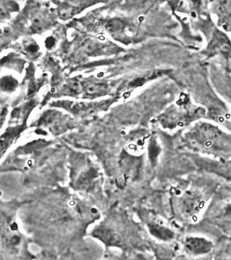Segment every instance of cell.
Returning a JSON list of instances; mask_svg holds the SVG:
<instances>
[{
	"mask_svg": "<svg viewBox=\"0 0 231 260\" xmlns=\"http://www.w3.org/2000/svg\"><path fill=\"white\" fill-rule=\"evenodd\" d=\"M93 178H94V173L92 171L87 172L84 175L81 176V179H79L78 185L80 186L81 189L86 187V186L90 185Z\"/></svg>",
	"mask_w": 231,
	"mask_h": 260,
	"instance_id": "cell-8",
	"label": "cell"
},
{
	"mask_svg": "<svg viewBox=\"0 0 231 260\" xmlns=\"http://www.w3.org/2000/svg\"><path fill=\"white\" fill-rule=\"evenodd\" d=\"M17 85V81L12 78V77H5L2 80L1 86L4 90L11 92V91H13L14 89L16 88Z\"/></svg>",
	"mask_w": 231,
	"mask_h": 260,
	"instance_id": "cell-7",
	"label": "cell"
},
{
	"mask_svg": "<svg viewBox=\"0 0 231 260\" xmlns=\"http://www.w3.org/2000/svg\"><path fill=\"white\" fill-rule=\"evenodd\" d=\"M145 79L144 78H139L136 79V80H134L132 81L131 83H130V86L131 87H138L141 86V85H143L144 83H145Z\"/></svg>",
	"mask_w": 231,
	"mask_h": 260,
	"instance_id": "cell-11",
	"label": "cell"
},
{
	"mask_svg": "<svg viewBox=\"0 0 231 260\" xmlns=\"http://www.w3.org/2000/svg\"><path fill=\"white\" fill-rule=\"evenodd\" d=\"M213 247V242L202 236H187L184 241V251L193 256L206 255L212 251Z\"/></svg>",
	"mask_w": 231,
	"mask_h": 260,
	"instance_id": "cell-2",
	"label": "cell"
},
{
	"mask_svg": "<svg viewBox=\"0 0 231 260\" xmlns=\"http://www.w3.org/2000/svg\"><path fill=\"white\" fill-rule=\"evenodd\" d=\"M59 15L62 19H67L74 15L75 9L71 7H63L59 9Z\"/></svg>",
	"mask_w": 231,
	"mask_h": 260,
	"instance_id": "cell-9",
	"label": "cell"
},
{
	"mask_svg": "<svg viewBox=\"0 0 231 260\" xmlns=\"http://www.w3.org/2000/svg\"><path fill=\"white\" fill-rule=\"evenodd\" d=\"M38 46L36 45H30L28 47V50L29 51L32 52H36V51H38Z\"/></svg>",
	"mask_w": 231,
	"mask_h": 260,
	"instance_id": "cell-13",
	"label": "cell"
},
{
	"mask_svg": "<svg viewBox=\"0 0 231 260\" xmlns=\"http://www.w3.org/2000/svg\"><path fill=\"white\" fill-rule=\"evenodd\" d=\"M149 231L151 234L159 239L171 240L174 237V232L168 227L163 226L160 224H151L149 225Z\"/></svg>",
	"mask_w": 231,
	"mask_h": 260,
	"instance_id": "cell-4",
	"label": "cell"
},
{
	"mask_svg": "<svg viewBox=\"0 0 231 260\" xmlns=\"http://www.w3.org/2000/svg\"><path fill=\"white\" fill-rule=\"evenodd\" d=\"M54 44H55V40H54L53 38H48L46 40V46L48 48L53 47Z\"/></svg>",
	"mask_w": 231,
	"mask_h": 260,
	"instance_id": "cell-12",
	"label": "cell"
},
{
	"mask_svg": "<svg viewBox=\"0 0 231 260\" xmlns=\"http://www.w3.org/2000/svg\"><path fill=\"white\" fill-rule=\"evenodd\" d=\"M106 86L103 84H94L90 85L86 88L87 92L90 94H96L103 92L105 90Z\"/></svg>",
	"mask_w": 231,
	"mask_h": 260,
	"instance_id": "cell-10",
	"label": "cell"
},
{
	"mask_svg": "<svg viewBox=\"0 0 231 260\" xmlns=\"http://www.w3.org/2000/svg\"><path fill=\"white\" fill-rule=\"evenodd\" d=\"M123 23L118 19H112L108 21L106 25V30L110 34H116L120 32L123 29Z\"/></svg>",
	"mask_w": 231,
	"mask_h": 260,
	"instance_id": "cell-6",
	"label": "cell"
},
{
	"mask_svg": "<svg viewBox=\"0 0 231 260\" xmlns=\"http://www.w3.org/2000/svg\"><path fill=\"white\" fill-rule=\"evenodd\" d=\"M214 260H231V240L218 250L215 254Z\"/></svg>",
	"mask_w": 231,
	"mask_h": 260,
	"instance_id": "cell-5",
	"label": "cell"
},
{
	"mask_svg": "<svg viewBox=\"0 0 231 260\" xmlns=\"http://www.w3.org/2000/svg\"><path fill=\"white\" fill-rule=\"evenodd\" d=\"M93 236L102 240L104 243L108 245H118L121 243L119 235L112 229L108 228H98L93 232Z\"/></svg>",
	"mask_w": 231,
	"mask_h": 260,
	"instance_id": "cell-3",
	"label": "cell"
},
{
	"mask_svg": "<svg viewBox=\"0 0 231 260\" xmlns=\"http://www.w3.org/2000/svg\"><path fill=\"white\" fill-rule=\"evenodd\" d=\"M204 205V197L195 190L184 191L178 196L175 203L178 215L186 220L196 218Z\"/></svg>",
	"mask_w": 231,
	"mask_h": 260,
	"instance_id": "cell-1",
	"label": "cell"
}]
</instances>
